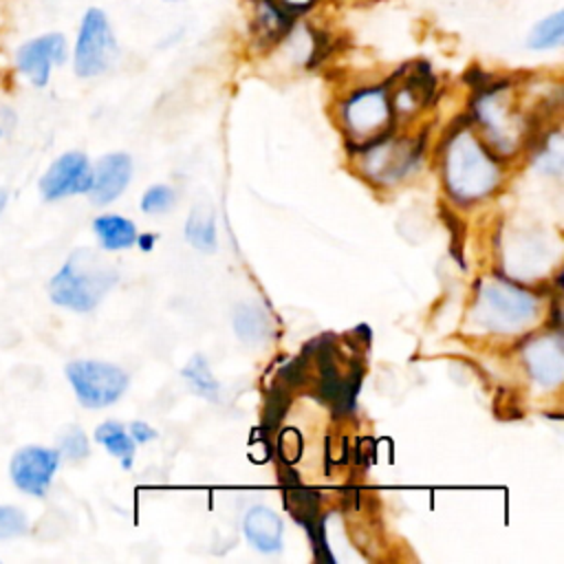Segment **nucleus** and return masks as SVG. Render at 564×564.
Returning <instances> with one entry per match:
<instances>
[{"label":"nucleus","mask_w":564,"mask_h":564,"mask_svg":"<svg viewBox=\"0 0 564 564\" xmlns=\"http://www.w3.org/2000/svg\"><path fill=\"white\" fill-rule=\"evenodd\" d=\"M117 269L97 251L82 247L70 253L66 264L48 284L51 300L64 308L88 313L117 282Z\"/></svg>","instance_id":"nucleus-1"},{"label":"nucleus","mask_w":564,"mask_h":564,"mask_svg":"<svg viewBox=\"0 0 564 564\" xmlns=\"http://www.w3.org/2000/svg\"><path fill=\"white\" fill-rule=\"evenodd\" d=\"M236 330L242 339H260L264 335V317L256 308H242L236 315Z\"/></svg>","instance_id":"nucleus-21"},{"label":"nucleus","mask_w":564,"mask_h":564,"mask_svg":"<svg viewBox=\"0 0 564 564\" xmlns=\"http://www.w3.org/2000/svg\"><path fill=\"white\" fill-rule=\"evenodd\" d=\"M59 452L68 460H82L88 456V441L79 427H68L59 438Z\"/></svg>","instance_id":"nucleus-22"},{"label":"nucleus","mask_w":564,"mask_h":564,"mask_svg":"<svg viewBox=\"0 0 564 564\" xmlns=\"http://www.w3.org/2000/svg\"><path fill=\"white\" fill-rule=\"evenodd\" d=\"M132 176V161L123 152H112L99 159L95 172H93V185H90V198L97 205H108L128 187Z\"/></svg>","instance_id":"nucleus-11"},{"label":"nucleus","mask_w":564,"mask_h":564,"mask_svg":"<svg viewBox=\"0 0 564 564\" xmlns=\"http://www.w3.org/2000/svg\"><path fill=\"white\" fill-rule=\"evenodd\" d=\"M119 57V44L108 13L101 7H88L75 31L68 62L79 79H93L108 73Z\"/></svg>","instance_id":"nucleus-3"},{"label":"nucleus","mask_w":564,"mask_h":564,"mask_svg":"<svg viewBox=\"0 0 564 564\" xmlns=\"http://www.w3.org/2000/svg\"><path fill=\"white\" fill-rule=\"evenodd\" d=\"M253 29L264 42L284 37L293 26V13H289L278 0H251Z\"/></svg>","instance_id":"nucleus-13"},{"label":"nucleus","mask_w":564,"mask_h":564,"mask_svg":"<svg viewBox=\"0 0 564 564\" xmlns=\"http://www.w3.org/2000/svg\"><path fill=\"white\" fill-rule=\"evenodd\" d=\"M26 529H29V520L18 507L0 505V540L24 535Z\"/></svg>","instance_id":"nucleus-19"},{"label":"nucleus","mask_w":564,"mask_h":564,"mask_svg":"<svg viewBox=\"0 0 564 564\" xmlns=\"http://www.w3.org/2000/svg\"><path fill=\"white\" fill-rule=\"evenodd\" d=\"M59 452L48 447L29 445L15 452L11 458V480L18 489L42 498L57 471Z\"/></svg>","instance_id":"nucleus-8"},{"label":"nucleus","mask_w":564,"mask_h":564,"mask_svg":"<svg viewBox=\"0 0 564 564\" xmlns=\"http://www.w3.org/2000/svg\"><path fill=\"white\" fill-rule=\"evenodd\" d=\"M476 319L494 333H520L533 324L538 315V300L505 280H485L476 295Z\"/></svg>","instance_id":"nucleus-4"},{"label":"nucleus","mask_w":564,"mask_h":564,"mask_svg":"<svg viewBox=\"0 0 564 564\" xmlns=\"http://www.w3.org/2000/svg\"><path fill=\"white\" fill-rule=\"evenodd\" d=\"M498 165L478 139L469 132L454 134L445 152V183L452 196L458 200L482 198L498 185Z\"/></svg>","instance_id":"nucleus-2"},{"label":"nucleus","mask_w":564,"mask_h":564,"mask_svg":"<svg viewBox=\"0 0 564 564\" xmlns=\"http://www.w3.org/2000/svg\"><path fill=\"white\" fill-rule=\"evenodd\" d=\"M183 379L189 383L192 392H196L198 397L207 399V401H218V392L220 386L216 381V377L209 370V364L203 355H194L185 368H183Z\"/></svg>","instance_id":"nucleus-17"},{"label":"nucleus","mask_w":564,"mask_h":564,"mask_svg":"<svg viewBox=\"0 0 564 564\" xmlns=\"http://www.w3.org/2000/svg\"><path fill=\"white\" fill-rule=\"evenodd\" d=\"M130 436H132L134 443H148V441H152V438L156 436V432H154L148 423L134 421V423L130 425Z\"/></svg>","instance_id":"nucleus-24"},{"label":"nucleus","mask_w":564,"mask_h":564,"mask_svg":"<svg viewBox=\"0 0 564 564\" xmlns=\"http://www.w3.org/2000/svg\"><path fill=\"white\" fill-rule=\"evenodd\" d=\"M564 44V11L555 9L546 15H542L533 26L529 29L524 37V46L529 51L542 53V51H553Z\"/></svg>","instance_id":"nucleus-14"},{"label":"nucleus","mask_w":564,"mask_h":564,"mask_svg":"<svg viewBox=\"0 0 564 564\" xmlns=\"http://www.w3.org/2000/svg\"><path fill=\"white\" fill-rule=\"evenodd\" d=\"M66 377L75 397L86 408H106L128 388V375L106 361H70L66 366Z\"/></svg>","instance_id":"nucleus-7"},{"label":"nucleus","mask_w":564,"mask_h":564,"mask_svg":"<svg viewBox=\"0 0 564 564\" xmlns=\"http://www.w3.org/2000/svg\"><path fill=\"white\" fill-rule=\"evenodd\" d=\"M286 405H289V397H286L282 390H271V392H269V399H267V408H264V419H262V423H264L267 427L278 425V421L282 419V414L286 412Z\"/></svg>","instance_id":"nucleus-23"},{"label":"nucleus","mask_w":564,"mask_h":564,"mask_svg":"<svg viewBox=\"0 0 564 564\" xmlns=\"http://www.w3.org/2000/svg\"><path fill=\"white\" fill-rule=\"evenodd\" d=\"M93 229L101 242L104 249H126L132 247L137 240V227L132 220L115 214H106L95 218Z\"/></svg>","instance_id":"nucleus-15"},{"label":"nucleus","mask_w":564,"mask_h":564,"mask_svg":"<svg viewBox=\"0 0 564 564\" xmlns=\"http://www.w3.org/2000/svg\"><path fill=\"white\" fill-rule=\"evenodd\" d=\"M176 200V194L170 185H152L143 198H141V209L145 214H159V212H165L174 205Z\"/></svg>","instance_id":"nucleus-20"},{"label":"nucleus","mask_w":564,"mask_h":564,"mask_svg":"<svg viewBox=\"0 0 564 564\" xmlns=\"http://www.w3.org/2000/svg\"><path fill=\"white\" fill-rule=\"evenodd\" d=\"M93 185V167L82 152L62 154L42 176L40 192L46 200L84 194Z\"/></svg>","instance_id":"nucleus-9"},{"label":"nucleus","mask_w":564,"mask_h":564,"mask_svg":"<svg viewBox=\"0 0 564 564\" xmlns=\"http://www.w3.org/2000/svg\"><path fill=\"white\" fill-rule=\"evenodd\" d=\"M185 238L189 240L192 247L198 251H214L216 249V225H214V214L212 212H200L192 209L187 225H185Z\"/></svg>","instance_id":"nucleus-18"},{"label":"nucleus","mask_w":564,"mask_h":564,"mask_svg":"<svg viewBox=\"0 0 564 564\" xmlns=\"http://www.w3.org/2000/svg\"><path fill=\"white\" fill-rule=\"evenodd\" d=\"M95 441L99 445H104L112 456H117L121 460L123 469L132 467V458H134V441L132 436L123 430L121 423L117 421H106L95 430Z\"/></svg>","instance_id":"nucleus-16"},{"label":"nucleus","mask_w":564,"mask_h":564,"mask_svg":"<svg viewBox=\"0 0 564 564\" xmlns=\"http://www.w3.org/2000/svg\"><path fill=\"white\" fill-rule=\"evenodd\" d=\"M392 115L394 110L390 101V90L383 86L361 88L352 93L341 106V117L348 132L357 141H364L366 148L388 137Z\"/></svg>","instance_id":"nucleus-6"},{"label":"nucleus","mask_w":564,"mask_h":564,"mask_svg":"<svg viewBox=\"0 0 564 564\" xmlns=\"http://www.w3.org/2000/svg\"><path fill=\"white\" fill-rule=\"evenodd\" d=\"M289 13H293V15H297V13H302V11H306L315 0H278Z\"/></svg>","instance_id":"nucleus-25"},{"label":"nucleus","mask_w":564,"mask_h":564,"mask_svg":"<svg viewBox=\"0 0 564 564\" xmlns=\"http://www.w3.org/2000/svg\"><path fill=\"white\" fill-rule=\"evenodd\" d=\"M152 242H154V236H141V238H139V245H141L143 249H150Z\"/></svg>","instance_id":"nucleus-26"},{"label":"nucleus","mask_w":564,"mask_h":564,"mask_svg":"<svg viewBox=\"0 0 564 564\" xmlns=\"http://www.w3.org/2000/svg\"><path fill=\"white\" fill-rule=\"evenodd\" d=\"M70 55V42L62 31H44L22 40L13 51L15 73L33 88H46L55 68Z\"/></svg>","instance_id":"nucleus-5"},{"label":"nucleus","mask_w":564,"mask_h":564,"mask_svg":"<svg viewBox=\"0 0 564 564\" xmlns=\"http://www.w3.org/2000/svg\"><path fill=\"white\" fill-rule=\"evenodd\" d=\"M524 361L531 372V377L544 386L553 388L564 377V348L562 339L557 335H546L540 339H533L524 350Z\"/></svg>","instance_id":"nucleus-10"},{"label":"nucleus","mask_w":564,"mask_h":564,"mask_svg":"<svg viewBox=\"0 0 564 564\" xmlns=\"http://www.w3.org/2000/svg\"><path fill=\"white\" fill-rule=\"evenodd\" d=\"M242 529L247 540L262 553H278L282 549V518L264 507V505H256L245 513L242 520Z\"/></svg>","instance_id":"nucleus-12"},{"label":"nucleus","mask_w":564,"mask_h":564,"mask_svg":"<svg viewBox=\"0 0 564 564\" xmlns=\"http://www.w3.org/2000/svg\"><path fill=\"white\" fill-rule=\"evenodd\" d=\"M163 2H178V0H163Z\"/></svg>","instance_id":"nucleus-28"},{"label":"nucleus","mask_w":564,"mask_h":564,"mask_svg":"<svg viewBox=\"0 0 564 564\" xmlns=\"http://www.w3.org/2000/svg\"><path fill=\"white\" fill-rule=\"evenodd\" d=\"M4 205H7V192L0 187V212L4 209Z\"/></svg>","instance_id":"nucleus-27"}]
</instances>
